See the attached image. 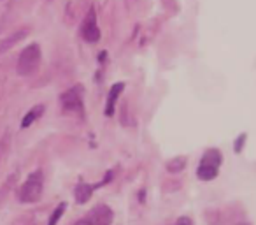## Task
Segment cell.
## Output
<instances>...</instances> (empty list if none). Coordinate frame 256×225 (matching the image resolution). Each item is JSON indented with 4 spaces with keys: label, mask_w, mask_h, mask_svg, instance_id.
I'll return each instance as SVG.
<instances>
[{
    "label": "cell",
    "mask_w": 256,
    "mask_h": 225,
    "mask_svg": "<svg viewBox=\"0 0 256 225\" xmlns=\"http://www.w3.org/2000/svg\"><path fill=\"white\" fill-rule=\"evenodd\" d=\"M42 188H44V174L40 169L34 171L32 174L26 178V181L22 185L20 188V200L22 202H26V204H32V202H37V200L42 197Z\"/></svg>",
    "instance_id": "6da1fadb"
},
{
    "label": "cell",
    "mask_w": 256,
    "mask_h": 225,
    "mask_svg": "<svg viewBox=\"0 0 256 225\" xmlns=\"http://www.w3.org/2000/svg\"><path fill=\"white\" fill-rule=\"evenodd\" d=\"M40 48L39 44H30L26 46L25 50L20 53V58H18V65H16V72L20 76H32L34 72L39 69V64H40Z\"/></svg>",
    "instance_id": "7a4b0ae2"
},
{
    "label": "cell",
    "mask_w": 256,
    "mask_h": 225,
    "mask_svg": "<svg viewBox=\"0 0 256 225\" xmlns=\"http://www.w3.org/2000/svg\"><path fill=\"white\" fill-rule=\"evenodd\" d=\"M221 165V153L220 150H207L204 153L202 160L196 169V176H198L202 181H210L218 176Z\"/></svg>",
    "instance_id": "3957f363"
},
{
    "label": "cell",
    "mask_w": 256,
    "mask_h": 225,
    "mask_svg": "<svg viewBox=\"0 0 256 225\" xmlns=\"http://www.w3.org/2000/svg\"><path fill=\"white\" fill-rule=\"evenodd\" d=\"M112 211L106 204H98L90 211L86 216H82L79 221H76L74 225H110L112 221Z\"/></svg>",
    "instance_id": "277c9868"
},
{
    "label": "cell",
    "mask_w": 256,
    "mask_h": 225,
    "mask_svg": "<svg viewBox=\"0 0 256 225\" xmlns=\"http://www.w3.org/2000/svg\"><path fill=\"white\" fill-rule=\"evenodd\" d=\"M60 102H62V106H64V109L76 111V113H82L81 86H74V88L67 90V92L60 97Z\"/></svg>",
    "instance_id": "5b68a950"
},
{
    "label": "cell",
    "mask_w": 256,
    "mask_h": 225,
    "mask_svg": "<svg viewBox=\"0 0 256 225\" xmlns=\"http://www.w3.org/2000/svg\"><path fill=\"white\" fill-rule=\"evenodd\" d=\"M81 34L84 37V41L88 43H96L100 39V30L96 27V15H95V9H90V13L86 15V20L81 27Z\"/></svg>",
    "instance_id": "8992f818"
},
{
    "label": "cell",
    "mask_w": 256,
    "mask_h": 225,
    "mask_svg": "<svg viewBox=\"0 0 256 225\" xmlns=\"http://www.w3.org/2000/svg\"><path fill=\"white\" fill-rule=\"evenodd\" d=\"M28 36V30L26 29H22V30H16L14 34H11L9 37H6L2 43H0V53H6L8 50H11L14 44H18L20 41H23L25 37Z\"/></svg>",
    "instance_id": "52a82bcc"
},
{
    "label": "cell",
    "mask_w": 256,
    "mask_h": 225,
    "mask_svg": "<svg viewBox=\"0 0 256 225\" xmlns=\"http://www.w3.org/2000/svg\"><path fill=\"white\" fill-rule=\"evenodd\" d=\"M98 188V185H88V183H79L78 186L74 188V197L76 200H78L79 204H84L90 200V197H92L93 190Z\"/></svg>",
    "instance_id": "ba28073f"
},
{
    "label": "cell",
    "mask_w": 256,
    "mask_h": 225,
    "mask_svg": "<svg viewBox=\"0 0 256 225\" xmlns=\"http://www.w3.org/2000/svg\"><path fill=\"white\" fill-rule=\"evenodd\" d=\"M123 88H124L123 83H116V85H112V88H110V92H109V97H107V106H106V115L107 116L114 115L116 100H118V97H120V93L123 92Z\"/></svg>",
    "instance_id": "9c48e42d"
},
{
    "label": "cell",
    "mask_w": 256,
    "mask_h": 225,
    "mask_svg": "<svg viewBox=\"0 0 256 225\" xmlns=\"http://www.w3.org/2000/svg\"><path fill=\"white\" fill-rule=\"evenodd\" d=\"M42 113H44V106H42V104H40V106L32 107V109H30L28 113L25 115V118L22 120V129H28V127L32 125V123L36 122V120L39 118Z\"/></svg>",
    "instance_id": "30bf717a"
},
{
    "label": "cell",
    "mask_w": 256,
    "mask_h": 225,
    "mask_svg": "<svg viewBox=\"0 0 256 225\" xmlns=\"http://www.w3.org/2000/svg\"><path fill=\"white\" fill-rule=\"evenodd\" d=\"M65 209H67V202H62V204H58V206L54 207V211H53V213H51L50 220H48V225H56L58 221H60V218L64 216Z\"/></svg>",
    "instance_id": "8fae6325"
},
{
    "label": "cell",
    "mask_w": 256,
    "mask_h": 225,
    "mask_svg": "<svg viewBox=\"0 0 256 225\" xmlns=\"http://www.w3.org/2000/svg\"><path fill=\"white\" fill-rule=\"evenodd\" d=\"M184 165H186V158H184V157H176L174 160L167 162V169H168L170 172H179V171H182V169H184Z\"/></svg>",
    "instance_id": "7c38bea8"
},
{
    "label": "cell",
    "mask_w": 256,
    "mask_h": 225,
    "mask_svg": "<svg viewBox=\"0 0 256 225\" xmlns=\"http://www.w3.org/2000/svg\"><path fill=\"white\" fill-rule=\"evenodd\" d=\"M246 143V134H240V136L237 137V141H235V153H240V150H242V144Z\"/></svg>",
    "instance_id": "4fadbf2b"
},
{
    "label": "cell",
    "mask_w": 256,
    "mask_h": 225,
    "mask_svg": "<svg viewBox=\"0 0 256 225\" xmlns=\"http://www.w3.org/2000/svg\"><path fill=\"white\" fill-rule=\"evenodd\" d=\"M178 225H193V223H192L190 218H181V220L178 221Z\"/></svg>",
    "instance_id": "5bb4252c"
}]
</instances>
